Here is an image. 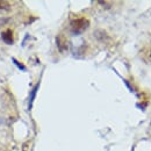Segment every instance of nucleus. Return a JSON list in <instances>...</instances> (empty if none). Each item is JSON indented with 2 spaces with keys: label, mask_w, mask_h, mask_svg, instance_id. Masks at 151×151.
Returning <instances> with one entry per match:
<instances>
[{
  "label": "nucleus",
  "mask_w": 151,
  "mask_h": 151,
  "mask_svg": "<svg viewBox=\"0 0 151 151\" xmlns=\"http://www.w3.org/2000/svg\"><path fill=\"white\" fill-rule=\"evenodd\" d=\"M90 26V21L86 18H78L71 21L70 23V30L72 34L75 35H79L81 33H84Z\"/></svg>",
  "instance_id": "obj_1"
},
{
  "label": "nucleus",
  "mask_w": 151,
  "mask_h": 151,
  "mask_svg": "<svg viewBox=\"0 0 151 151\" xmlns=\"http://www.w3.org/2000/svg\"><path fill=\"white\" fill-rule=\"evenodd\" d=\"M56 42H57V47H58V50L60 52L65 51L68 49V41L64 35H58L56 38Z\"/></svg>",
  "instance_id": "obj_2"
},
{
  "label": "nucleus",
  "mask_w": 151,
  "mask_h": 151,
  "mask_svg": "<svg viewBox=\"0 0 151 151\" xmlns=\"http://www.w3.org/2000/svg\"><path fill=\"white\" fill-rule=\"evenodd\" d=\"M1 38L6 44H13L14 43V37H13V30L12 29H7L1 34Z\"/></svg>",
  "instance_id": "obj_3"
},
{
  "label": "nucleus",
  "mask_w": 151,
  "mask_h": 151,
  "mask_svg": "<svg viewBox=\"0 0 151 151\" xmlns=\"http://www.w3.org/2000/svg\"><path fill=\"white\" fill-rule=\"evenodd\" d=\"M9 9H11V4L7 2V1H1L0 0V13L8 12Z\"/></svg>",
  "instance_id": "obj_4"
},
{
  "label": "nucleus",
  "mask_w": 151,
  "mask_h": 151,
  "mask_svg": "<svg viewBox=\"0 0 151 151\" xmlns=\"http://www.w3.org/2000/svg\"><path fill=\"white\" fill-rule=\"evenodd\" d=\"M37 88H38V84L33 88V92H32V94H30V99H29V109H32V106H33V101H34V99H35V95L37 93Z\"/></svg>",
  "instance_id": "obj_5"
},
{
  "label": "nucleus",
  "mask_w": 151,
  "mask_h": 151,
  "mask_svg": "<svg viewBox=\"0 0 151 151\" xmlns=\"http://www.w3.org/2000/svg\"><path fill=\"white\" fill-rule=\"evenodd\" d=\"M12 60H13V63H14V64H15V65L19 68L20 70H23V71H26V66H24L23 64H20L19 60H17L15 58H12Z\"/></svg>",
  "instance_id": "obj_6"
},
{
  "label": "nucleus",
  "mask_w": 151,
  "mask_h": 151,
  "mask_svg": "<svg viewBox=\"0 0 151 151\" xmlns=\"http://www.w3.org/2000/svg\"><path fill=\"white\" fill-rule=\"evenodd\" d=\"M2 122H4V120H2V119H1V117H0V124H1V123H2Z\"/></svg>",
  "instance_id": "obj_7"
}]
</instances>
